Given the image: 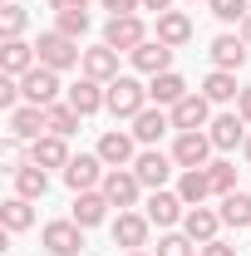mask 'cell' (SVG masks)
I'll use <instances>...</instances> for the list:
<instances>
[{"mask_svg": "<svg viewBox=\"0 0 251 256\" xmlns=\"http://www.w3.org/2000/svg\"><path fill=\"white\" fill-rule=\"evenodd\" d=\"M212 158V138L197 128V133H178V143H172V162L178 168H207Z\"/></svg>", "mask_w": 251, "mask_h": 256, "instance_id": "8", "label": "cell"}, {"mask_svg": "<svg viewBox=\"0 0 251 256\" xmlns=\"http://www.w3.org/2000/svg\"><path fill=\"white\" fill-rule=\"evenodd\" d=\"M168 5H172V0H143V10H158V15H162Z\"/></svg>", "mask_w": 251, "mask_h": 256, "instance_id": "41", "label": "cell"}, {"mask_svg": "<svg viewBox=\"0 0 251 256\" xmlns=\"http://www.w3.org/2000/svg\"><path fill=\"white\" fill-rule=\"evenodd\" d=\"M104 10H114V15H138L143 0H104Z\"/></svg>", "mask_w": 251, "mask_h": 256, "instance_id": "37", "label": "cell"}, {"mask_svg": "<svg viewBox=\"0 0 251 256\" xmlns=\"http://www.w3.org/2000/svg\"><path fill=\"white\" fill-rule=\"evenodd\" d=\"M50 5H54V15L60 10H89V0H50Z\"/></svg>", "mask_w": 251, "mask_h": 256, "instance_id": "40", "label": "cell"}, {"mask_svg": "<svg viewBox=\"0 0 251 256\" xmlns=\"http://www.w3.org/2000/svg\"><path fill=\"white\" fill-rule=\"evenodd\" d=\"M133 143H138L133 133H118V128H108V133L98 138V148H94V153L108 162V168H128V162L138 158V153H133Z\"/></svg>", "mask_w": 251, "mask_h": 256, "instance_id": "12", "label": "cell"}, {"mask_svg": "<svg viewBox=\"0 0 251 256\" xmlns=\"http://www.w3.org/2000/svg\"><path fill=\"white\" fill-rule=\"evenodd\" d=\"M192 246H197V242H192L188 232H168V236L158 242V256H192Z\"/></svg>", "mask_w": 251, "mask_h": 256, "instance_id": "36", "label": "cell"}, {"mask_svg": "<svg viewBox=\"0 0 251 256\" xmlns=\"http://www.w3.org/2000/svg\"><path fill=\"white\" fill-rule=\"evenodd\" d=\"M242 148H246V162H251V133H246V143H242Z\"/></svg>", "mask_w": 251, "mask_h": 256, "instance_id": "43", "label": "cell"}, {"mask_svg": "<svg viewBox=\"0 0 251 256\" xmlns=\"http://www.w3.org/2000/svg\"><path fill=\"white\" fill-rule=\"evenodd\" d=\"M212 64L236 74V69L246 64V40H242V34H217V40H212Z\"/></svg>", "mask_w": 251, "mask_h": 256, "instance_id": "22", "label": "cell"}, {"mask_svg": "<svg viewBox=\"0 0 251 256\" xmlns=\"http://www.w3.org/2000/svg\"><path fill=\"white\" fill-rule=\"evenodd\" d=\"M246 128H251V124L242 118V114H217V118L207 124V138H212V148L226 153V148H236V143L246 138Z\"/></svg>", "mask_w": 251, "mask_h": 256, "instance_id": "15", "label": "cell"}, {"mask_svg": "<svg viewBox=\"0 0 251 256\" xmlns=\"http://www.w3.org/2000/svg\"><path fill=\"white\" fill-rule=\"evenodd\" d=\"M222 222L226 226H251V197L246 192H226L222 197Z\"/></svg>", "mask_w": 251, "mask_h": 256, "instance_id": "30", "label": "cell"}, {"mask_svg": "<svg viewBox=\"0 0 251 256\" xmlns=\"http://www.w3.org/2000/svg\"><path fill=\"white\" fill-rule=\"evenodd\" d=\"M168 114H172V128H178V133H197V128L212 124V98L207 94H188V98H178Z\"/></svg>", "mask_w": 251, "mask_h": 256, "instance_id": "5", "label": "cell"}, {"mask_svg": "<svg viewBox=\"0 0 251 256\" xmlns=\"http://www.w3.org/2000/svg\"><path fill=\"white\" fill-rule=\"evenodd\" d=\"M168 128H172V114H162V108H143V114L133 118V138H138V143H158Z\"/></svg>", "mask_w": 251, "mask_h": 256, "instance_id": "27", "label": "cell"}, {"mask_svg": "<svg viewBox=\"0 0 251 256\" xmlns=\"http://www.w3.org/2000/svg\"><path fill=\"white\" fill-rule=\"evenodd\" d=\"M207 178H212V192H222V197H226V192H236V168H232L226 158L207 162Z\"/></svg>", "mask_w": 251, "mask_h": 256, "instance_id": "32", "label": "cell"}, {"mask_svg": "<svg viewBox=\"0 0 251 256\" xmlns=\"http://www.w3.org/2000/svg\"><path fill=\"white\" fill-rule=\"evenodd\" d=\"M242 40H246V50H251V15L242 20Z\"/></svg>", "mask_w": 251, "mask_h": 256, "instance_id": "42", "label": "cell"}, {"mask_svg": "<svg viewBox=\"0 0 251 256\" xmlns=\"http://www.w3.org/2000/svg\"><path fill=\"white\" fill-rule=\"evenodd\" d=\"M128 60H133V69H143V74H168V69H172V50H168L162 40H143Z\"/></svg>", "mask_w": 251, "mask_h": 256, "instance_id": "18", "label": "cell"}, {"mask_svg": "<svg viewBox=\"0 0 251 256\" xmlns=\"http://www.w3.org/2000/svg\"><path fill=\"white\" fill-rule=\"evenodd\" d=\"M25 20H30V15H25L20 5H5V10H0V34H5V40H20V34H25Z\"/></svg>", "mask_w": 251, "mask_h": 256, "instance_id": "35", "label": "cell"}, {"mask_svg": "<svg viewBox=\"0 0 251 256\" xmlns=\"http://www.w3.org/2000/svg\"><path fill=\"white\" fill-rule=\"evenodd\" d=\"M207 5H212V15H217L222 25H242V20L251 15V10H246L251 0H207Z\"/></svg>", "mask_w": 251, "mask_h": 256, "instance_id": "33", "label": "cell"}, {"mask_svg": "<svg viewBox=\"0 0 251 256\" xmlns=\"http://www.w3.org/2000/svg\"><path fill=\"white\" fill-rule=\"evenodd\" d=\"M236 114H242V118H246V124H251V84H246V89H242V98H236Z\"/></svg>", "mask_w": 251, "mask_h": 256, "instance_id": "39", "label": "cell"}, {"mask_svg": "<svg viewBox=\"0 0 251 256\" xmlns=\"http://www.w3.org/2000/svg\"><path fill=\"white\" fill-rule=\"evenodd\" d=\"M158 40H162L168 50L188 44V40H192V20L182 15V10H162V15H158Z\"/></svg>", "mask_w": 251, "mask_h": 256, "instance_id": "25", "label": "cell"}, {"mask_svg": "<svg viewBox=\"0 0 251 256\" xmlns=\"http://www.w3.org/2000/svg\"><path fill=\"white\" fill-rule=\"evenodd\" d=\"M40 64H50V69H74V64L84 60V50H79V40H69L64 30H44L40 34Z\"/></svg>", "mask_w": 251, "mask_h": 256, "instance_id": "2", "label": "cell"}, {"mask_svg": "<svg viewBox=\"0 0 251 256\" xmlns=\"http://www.w3.org/2000/svg\"><path fill=\"white\" fill-rule=\"evenodd\" d=\"M133 178H138L143 188L158 192L168 178H172V158H168V153H158V148H148V153H138V158H133Z\"/></svg>", "mask_w": 251, "mask_h": 256, "instance_id": "10", "label": "cell"}, {"mask_svg": "<svg viewBox=\"0 0 251 256\" xmlns=\"http://www.w3.org/2000/svg\"><path fill=\"white\" fill-rule=\"evenodd\" d=\"M148 212H118V222H114V242L128 246V252H143L148 246Z\"/></svg>", "mask_w": 251, "mask_h": 256, "instance_id": "11", "label": "cell"}, {"mask_svg": "<svg viewBox=\"0 0 251 256\" xmlns=\"http://www.w3.org/2000/svg\"><path fill=\"white\" fill-rule=\"evenodd\" d=\"M40 242H44L50 256H79L84 252V226L74 222V217H69V222H44Z\"/></svg>", "mask_w": 251, "mask_h": 256, "instance_id": "4", "label": "cell"}, {"mask_svg": "<svg viewBox=\"0 0 251 256\" xmlns=\"http://www.w3.org/2000/svg\"><path fill=\"white\" fill-rule=\"evenodd\" d=\"M182 207H188V202H182L178 192H162V188H158L153 197H148V222H153V226H178L182 217H188Z\"/></svg>", "mask_w": 251, "mask_h": 256, "instance_id": "16", "label": "cell"}, {"mask_svg": "<svg viewBox=\"0 0 251 256\" xmlns=\"http://www.w3.org/2000/svg\"><path fill=\"white\" fill-rule=\"evenodd\" d=\"M44 118H50V133L69 138V133H79V118H84V114H74L69 104H50V108H44Z\"/></svg>", "mask_w": 251, "mask_h": 256, "instance_id": "31", "label": "cell"}, {"mask_svg": "<svg viewBox=\"0 0 251 256\" xmlns=\"http://www.w3.org/2000/svg\"><path fill=\"white\" fill-rule=\"evenodd\" d=\"M54 30H64L69 40L89 34V10H60V15H54Z\"/></svg>", "mask_w": 251, "mask_h": 256, "instance_id": "34", "label": "cell"}, {"mask_svg": "<svg viewBox=\"0 0 251 256\" xmlns=\"http://www.w3.org/2000/svg\"><path fill=\"white\" fill-rule=\"evenodd\" d=\"M10 178H15V197L40 202V197L50 192V172H44L40 162H15V168H10Z\"/></svg>", "mask_w": 251, "mask_h": 256, "instance_id": "14", "label": "cell"}, {"mask_svg": "<svg viewBox=\"0 0 251 256\" xmlns=\"http://www.w3.org/2000/svg\"><path fill=\"white\" fill-rule=\"evenodd\" d=\"M108 207H114V202L104 197V188H94V192H74V222L84 226V232L104 222V217H108Z\"/></svg>", "mask_w": 251, "mask_h": 256, "instance_id": "17", "label": "cell"}, {"mask_svg": "<svg viewBox=\"0 0 251 256\" xmlns=\"http://www.w3.org/2000/svg\"><path fill=\"white\" fill-rule=\"evenodd\" d=\"M217 226H222V212H212V207H188V217H182V232H188L197 246L217 242Z\"/></svg>", "mask_w": 251, "mask_h": 256, "instance_id": "19", "label": "cell"}, {"mask_svg": "<svg viewBox=\"0 0 251 256\" xmlns=\"http://www.w3.org/2000/svg\"><path fill=\"white\" fill-rule=\"evenodd\" d=\"M143 108H148V89H143L138 79L118 74V79L108 84V114H114V118H138Z\"/></svg>", "mask_w": 251, "mask_h": 256, "instance_id": "1", "label": "cell"}, {"mask_svg": "<svg viewBox=\"0 0 251 256\" xmlns=\"http://www.w3.org/2000/svg\"><path fill=\"white\" fill-rule=\"evenodd\" d=\"M202 256H236V246H226V242L217 236V242H207V246H202Z\"/></svg>", "mask_w": 251, "mask_h": 256, "instance_id": "38", "label": "cell"}, {"mask_svg": "<svg viewBox=\"0 0 251 256\" xmlns=\"http://www.w3.org/2000/svg\"><path fill=\"white\" fill-rule=\"evenodd\" d=\"M104 168L108 162L98 158V153H79V158H69V168H64V182L74 192H94V188H104Z\"/></svg>", "mask_w": 251, "mask_h": 256, "instance_id": "7", "label": "cell"}, {"mask_svg": "<svg viewBox=\"0 0 251 256\" xmlns=\"http://www.w3.org/2000/svg\"><path fill=\"white\" fill-rule=\"evenodd\" d=\"M84 74L98 79V84H114V79H118V50H108V44L84 50Z\"/></svg>", "mask_w": 251, "mask_h": 256, "instance_id": "21", "label": "cell"}, {"mask_svg": "<svg viewBox=\"0 0 251 256\" xmlns=\"http://www.w3.org/2000/svg\"><path fill=\"white\" fill-rule=\"evenodd\" d=\"M148 98H153L158 108H172L178 98H188V79H182V74H172V69H168V74H153Z\"/></svg>", "mask_w": 251, "mask_h": 256, "instance_id": "23", "label": "cell"}, {"mask_svg": "<svg viewBox=\"0 0 251 256\" xmlns=\"http://www.w3.org/2000/svg\"><path fill=\"white\" fill-rule=\"evenodd\" d=\"M138 192H143V182H138L133 172H124V168H108V172H104V197H108L118 212H128V207L138 202Z\"/></svg>", "mask_w": 251, "mask_h": 256, "instance_id": "9", "label": "cell"}, {"mask_svg": "<svg viewBox=\"0 0 251 256\" xmlns=\"http://www.w3.org/2000/svg\"><path fill=\"white\" fill-rule=\"evenodd\" d=\"M143 40H148V30H143L138 15H108V25H104V44L108 50H128L133 54Z\"/></svg>", "mask_w": 251, "mask_h": 256, "instance_id": "6", "label": "cell"}, {"mask_svg": "<svg viewBox=\"0 0 251 256\" xmlns=\"http://www.w3.org/2000/svg\"><path fill=\"white\" fill-rule=\"evenodd\" d=\"M30 162H40V168H69V143L60 133H44V138H34Z\"/></svg>", "mask_w": 251, "mask_h": 256, "instance_id": "24", "label": "cell"}, {"mask_svg": "<svg viewBox=\"0 0 251 256\" xmlns=\"http://www.w3.org/2000/svg\"><path fill=\"white\" fill-rule=\"evenodd\" d=\"M44 133H50V118H44L40 104H20V108H10V138H44Z\"/></svg>", "mask_w": 251, "mask_h": 256, "instance_id": "13", "label": "cell"}, {"mask_svg": "<svg viewBox=\"0 0 251 256\" xmlns=\"http://www.w3.org/2000/svg\"><path fill=\"white\" fill-rule=\"evenodd\" d=\"M34 64H40V50H34V44H25V40H5V50H0V69H5V74L20 79V74H30Z\"/></svg>", "mask_w": 251, "mask_h": 256, "instance_id": "20", "label": "cell"}, {"mask_svg": "<svg viewBox=\"0 0 251 256\" xmlns=\"http://www.w3.org/2000/svg\"><path fill=\"white\" fill-rule=\"evenodd\" d=\"M202 94L212 98V104H232V98H242V89H236V74H232V69H212V74L202 79Z\"/></svg>", "mask_w": 251, "mask_h": 256, "instance_id": "28", "label": "cell"}, {"mask_svg": "<svg viewBox=\"0 0 251 256\" xmlns=\"http://www.w3.org/2000/svg\"><path fill=\"white\" fill-rule=\"evenodd\" d=\"M207 192H212L207 168H182V178H178V197H182L188 207H202V202H207Z\"/></svg>", "mask_w": 251, "mask_h": 256, "instance_id": "26", "label": "cell"}, {"mask_svg": "<svg viewBox=\"0 0 251 256\" xmlns=\"http://www.w3.org/2000/svg\"><path fill=\"white\" fill-rule=\"evenodd\" d=\"M20 94H25V104L50 108V104L60 98V69H50V64H34L30 74H20Z\"/></svg>", "mask_w": 251, "mask_h": 256, "instance_id": "3", "label": "cell"}, {"mask_svg": "<svg viewBox=\"0 0 251 256\" xmlns=\"http://www.w3.org/2000/svg\"><path fill=\"white\" fill-rule=\"evenodd\" d=\"M0 222H5V232H25V226L34 222L30 197H10V202H0Z\"/></svg>", "mask_w": 251, "mask_h": 256, "instance_id": "29", "label": "cell"}, {"mask_svg": "<svg viewBox=\"0 0 251 256\" xmlns=\"http://www.w3.org/2000/svg\"><path fill=\"white\" fill-rule=\"evenodd\" d=\"M128 256H148V252H128Z\"/></svg>", "mask_w": 251, "mask_h": 256, "instance_id": "44", "label": "cell"}]
</instances>
